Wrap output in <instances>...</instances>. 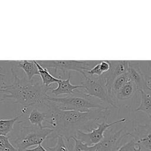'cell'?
Listing matches in <instances>:
<instances>
[{"label":"cell","instance_id":"obj_6","mask_svg":"<svg viewBox=\"0 0 151 151\" xmlns=\"http://www.w3.org/2000/svg\"><path fill=\"white\" fill-rule=\"evenodd\" d=\"M81 77V85L84 87L85 92L87 94L94 97L114 108L118 107L109 93L106 80L103 75L101 76L94 77L88 76L86 73Z\"/></svg>","mask_w":151,"mask_h":151},{"label":"cell","instance_id":"obj_9","mask_svg":"<svg viewBox=\"0 0 151 151\" xmlns=\"http://www.w3.org/2000/svg\"><path fill=\"white\" fill-rule=\"evenodd\" d=\"M128 136L132 137L141 151H151V124H137Z\"/></svg>","mask_w":151,"mask_h":151},{"label":"cell","instance_id":"obj_16","mask_svg":"<svg viewBox=\"0 0 151 151\" xmlns=\"http://www.w3.org/2000/svg\"><path fill=\"white\" fill-rule=\"evenodd\" d=\"M22 115L19 113L15 117L8 119H1L0 120V136H7V135L13 130L15 122Z\"/></svg>","mask_w":151,"mask_h":151},{"label":"cell","instance_id":"obj_11","mask_svg":"<svg viewBox=\"0 0 151 151\" xmlns=\"http://www.w3.org/2000/svg\"><path fill=\"white\" fill-rule=\"evenodd\" d=\"M71 74H68V77L66 80H61L57 83V87L51 88V93L55 96L61 94H72L76 90L83 88L84 87L81 85H73L70 83Z\"/></svg>","mask_w":151,"mask_h":151},{"label":"cell","instance_id":"obj_18","mask_svg":"<svg viewBox=\"0 0 151 151\" xmlns=\"http://www.w3.org/2000/svg\"><path fill=\"white\" fill-rule=\"evenodd\" d=\"M148 91L151 93V61H139Z\"/></svg>","mask_w":151,"mask_h":151},{"label":"cell","instance_id":"obj_3","mask_svg":"<svg viewBox=\"0 0 151 151\" xmlns=\"http://www.w3.org/2000/svg\"><path fill=\"white\" fill-rule=\"evenodd\" d=\"M47 99L52 101L57 107L63 110H77L87 112L91 109H107L100 100L89 96L80 89L76 90L72 94L64 97H54L48 96Z\"/></svg>","mask_w":151,"mask_h":151},{"label":"cell","instance_id":"obj_8","mask_svg":"<svg viewBox=\"0 0 151 151\" xmlns=\"http://www.w3.org/2000/svg\"><path fill=\"white\" fill-rule=\"evenodd\" d=\"M124 129L122 128L114 133L111 129L106 130L103 139L97 144L92 146L93 151H116L119 148L122 139L128 136V133L122 134Z\"/></svg>","mask_w":151,"mask_h":151},{"label":"cell","instance_id":"obj_23","mask_svg":"<svg viewBox=\"0 0 151 151\" xmlns=\"http://www.w3.org/2000/svg\"><path fill=\"white\" fill-rule=\"evenodd\" d=\"M26 151H48L46 148L43 147L41 145H39L35 147L32 149H28L26 150Z\"/></svg>","mask_w":151,"mask_h":151},{"label":"cell","instance_id":"obj_26","mask_svg":"<svg viewBox=\"0 0 151 151\" xmlns=\"http://www.w3.org/2000/svg\"><path fill=\"white\" fill-rule=\"evenodd\" d=\"M136 151H141L140 147H137V150H136Z\"/></svg>","mask_w":151,"mask_h":151},{"label":"cell","instance_id":"obj_19","mask_svg":"<svg viewBox=\"0 0 151 151\" xmlns=\"http://www.w3.org/2000/svg\"><path fill=\"white\" fill-rule=\"evenodd\" d=\"M0 151H18L9 142V137L0 136Z\"/></svg>","mask_w":151,"mask_h":151},{"label":"cell","instance_id":"obj_24","mask_svg":"<svg viewBox=\"0 0 151 151\" xmlns=\"http://www.w3.org/2000/svg\"><path fill=\"white\" fill-rule=\"evenodd\" d=\"M0 69L1 70H2V68L0 66ZM5 76V74H2V73H1V72H0V77H4Z\"/></svg>","mask_w":151,"mask_h":151},{"label":"cell","instance_id":"obj_7","mask_svg":"<svg viewBox=\"0 0 151 151\" xmlns=\"http://www.w3.org/2000/svg\"><path fill=\"white\" fill-rule=\"evenodd\" d=\"M108 118L104 119L101 123H96L97 126L96 128H92L90 132H84L78 130L76 134V138L83 143L87 144L88 146H94L99 143L104 137V133L107 129L120 123L126 121V118H122L111 123H107Z\"/></svg>","mask_w":151,"mask_h":151},{"label":"cell","instance_id":"obj_17","mask_svg":"<svg viewBox=\"0 0 151 151\" xmlns=\"http://www.w3.org/2000/svg\"><path fill=\"white\" fill-rule=\"evenodd\" d=\"M46 118V113L39 111L37 108H34L31 111L28 119L29 122L33 124V126H38L41 129L44 128L42 125L43 122L45 121Z\"/></svg>","mask_w":151,"mask_h":151},{"label":"cell","instance_id":"obj_4","mask_svg":"<svg viewBox=\"0 0 151 151\" xmlns=\"http://www.w3.org/2000/svg\"><path fill=\"white\" fill-rule=\"evenodd\" d=\"M52 133L53 130L47 127L24 126L20 130L19 136L11 143L18 151H26L31 146L41 145Z\"/></svg>","mask_w":151,"mask_h":151},{"label":"cell","instance_id":"obj_21","mask_svg":"<svg viewBox=\"0 0 151 151\" xmlns=\"http://www.w3.org/2000/svg\"><path fill=\"white\" fill-rule=\"evenodd\" d=\"M72 139L75 142L74 151H93L92 146H88L87 144L77 139L76 137H73Z\"/></svg>","mask_w":151,"mask_h":151},{"label":"cell","instance_id":"obj_20","mask_svg":"<svg viewBox=\"0 0 151 151\" xmlns=\"http://www.w3.org/2000/svg\"><path fill=\"white\" fill-rule=\"evenodd\" d=\"M57 139V143L54 146L46 147V149L48 151H70L65 145L63 137L58 136Z\"/></svg>","mask_w":151,"mask_h":151},{"label":"cell","instance_id":"obj_13","mask_svg":"<svg viewBox=\"0 0 151 151\" xmlns=\"http://www.w3.org/2000/svg\"><path fill=\"white\" fill-rule=\"evenodd\" d=\"M139 93L140 94V102L135 111L145 113L151 121V93H148L142 90H139Z\"/></svg>","mask_w":151,"mask_h":151},{"label":"cell","instance_id":"obj_15","mask_svg":"<svg viewBox=\"0 0 151 151\" xmlns=\"http://www.w3.org/2000/svg\"><path fill=\"white\" fill-rule=\"evenodd\" d=\"M38 70L40 77L42 80V83L46 86H50V84L52 83H58L61 79L60 78L55 77L51 75L50 72L48 71V70L45 68H44L42 67L37 61V60H34Z\"/></svg>","mask_w":151,"mask_h":151},{"label":"cell","instance_id":"obj_22","mask_svg":"<svg viewBox=\"0 0 151 151\" xmlns=\"http://www.w3.org/2000/svg\"><path fill=\"white\" fill-rule=\"evenodd\" d=\"M137 149V146L134 140L132 139L129 142L119 147L116 151H136Z\"/></svg>","mask_w":151,"mask_h":151},{"label":"cell","instance_id":"obj_2","mask_svg":"<svg viewBox=\"0 0 151 151\" xmlns=\"http://www.w3.org/2000/svg\"><path fill=\"white\" fill-rule=\"evenodd\" d=\"M11 72L14 76V81L11 84H6L2 81L0 84V93L6 94L4 98L12 99L14 103L21 104L29 109L32 106L43 104L47 96V91L51 87L46 86L34 80H28L25 77H19L13 68Z\"/></svg>","mask_w":151,"mask_h":151},{"label":"cell","instance_id":"obj_5","mask_svg":"<svg viewBox=\"0 0 151 151\" xmlns=\"http://www.w3.org/2000/svg\"><path fill=\"white\" fill-rule=\"evenodd\" d=\"M45 68L54 70V74L60 78L63 77L67 71H76L83 76L100 61L99 60H38L37 61Z\"/></svg>","mask_w":151,"mask_h":151},{"label":"cell","instance_id":"obj_25","mask_svg":"<svg viewBox=\"0 0 151 151\" xmlns=\"http://www.w3.org/2000/svg\"><path fill=\"white\" fill-rule=\"evenodd\" d=\"M5 100V99L3 97V98H0V103L1 102H2L4 100Z\"/></svg>","mask_w":151,"mask_h":151},{"label":"cell","instance_id":"obj_12","mask_svg":"<svg viewBox=\"0 0 151 151\" xmlns=\"http://www.w3.org/2000/svg\"><path fill=\"white\" fill-rule=\"evenodd\" d=\"M139 88L137 84L132 81L130 79L117 92L113 97L114 101L115 99L118 100H126L130 99L137 92H139Z\"/></svg>","mask_w":151,"mask_h":151},{"label":"cell","instance_id":"obj_14","mask_svg":"<svg viewBox=\"0 0 151 151\" xmlns=\"http://www.w3.org/2000/svg\"><path fill=\"white\" fill-rule=\"evenodd\" d=\"M18 67L22 69L25 73L28 80H32L34 76H40L38 67L34 60H18Z\"/></svg>","mask_w":151,"mask_h":151},{"label":"cell","instance_id":"obj_1","mask_svg":"<svg viewBox=\"0 0 151 151\" xmlns=\"http://www.w3.org/2000/svg\"><path fill=\"white\" fill-rule=\"evenodd\" d=\"M44 105L47 108L44 121L48 125L45 127L53 130L52 137L62 136L70 142V139L76 137L78 130L91 129V125L96 122L108 118L110 110L91 109L87 112L77 110H63L60 109L51 101L46 99Z\"/></svg>","mask_w":151,"mask_h":151},{"label":"cell","instance_id":"obj_10","mask_svg":"<svg viewBox=\"0 0 151 151\" xmlns=\"http://www.w3.org/2000/svg\"><path fill=\"white\" fill-rule=\"evenodd\" d=\"M110 61L111 64L110 70L107 73L103 74L106 80V87L110 96L111 86L114 80L118 76L127 72L130 65V61L119 60Z\"/></svg>","mask_w":151,"mask_h":151}]
</instances>
